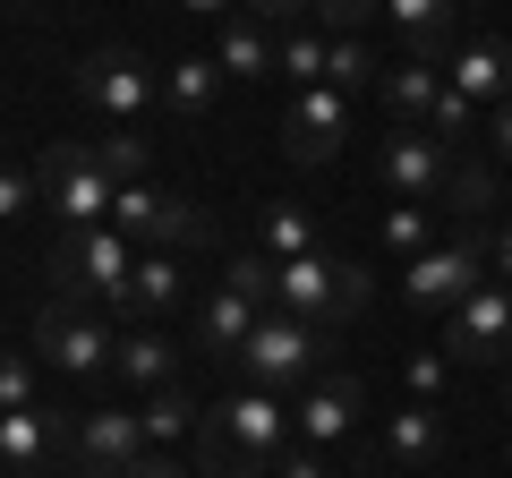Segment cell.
<instances>
[{
    "instance_id": "9a60e30c",
    "label": "cell",
    "mask_w": 512,
    "mask_h": 478,
    "mask_svg": "<svg viewBox=\"0 0 512 478\" xmlns=\"http://www.w3.org/2000/svg\"><path fill=\"white\" fill-rule=\"evenodd\" d=\"M350 137V94L333 86H299L291 111H282V154L291 163H333V146Z\"/></svg>"
},
{
    "instance_id": "4316f807",
    "label": "cell",
    "mask_w": 512,
    "mask_h": 478,
    "mask_svg": "<svg viewBox=\"0 0 512 478\" xmlns=\"http://www.w3.org/2000/svg\"><path fill=\"white\" fill-rule=\"evenodd\" d=\"M137 427H146V453H154V444H171V436H197V402H188L180 385L146 393V402H137Z\"/></svg>"
},
{
    "instance_id": "7bdbcfd3",
    "label": "cell",
    "mask_w": 512,
    "mask_h": 478,
    "mask_svg": "<svg viewBox=\"0 0 512 478\" xmlns=\"http://www.w3.org/2000/svg\"><path fill=\"white\" fill-rule=\"evenodd\" d=\"M180 9H197V18H222V9H239V0H180Z\"/></svg>"
},
{
    "instance_id": "ee69618b",
    "label": "cell",
    "mask_w": 512,
    "mask_h": 478,
    "mask_svg": "<svg viewBox=\"0 0 512 478\" xmlns=\"http://www.w3.org/2000/svg\"><path fill=\"white\" fill-rule=\"evenodd\" d=\"M0 9H35V0H0Z\"/></svg>"
},
{
    "instance_id": "e575fe53",
    "label": "cell",
    "mask_w": 512,
    "mask_h": 478,
    "mask_svg": "<svg viewBox=\"0 0 512 478\" xmlns=\"http://www.w3.org/2000/svg\"><path fill=\"white\" fill-rule=\"evenodd\" d=\"M256 26H274V35H299V26H316V0H239Z\"/></svg>"
},
{
    "instance_id": "8fae6325",
    "label": "cell",
    "mask_w": 512,
    "mask_h": 478,
    "mask_svg": "<svg viewBox=\"0 0 512 478\" xmlns=\"http://www.w3.org/2000/svg\"><path fill=\"white\" fill-rule=\"evenodd\" d=\"M444 359H453V368H495V359H512V291L504 282H478V291L444 316Z\"/></svg>"
},
{
    "instance_id": "603a6c76",
    "label": "cell",
    "mask_w": 512,
    "mask_h": 478,
    "mask_svg": "<svg viewBox=\"0 0 512 478\" xmlns=\"http://www.w3.org/2000/svg\"><path fill=\"white\" fill-rule=\"evenodd\" d=\"M274 52H282L274 26H256V18H222V43H214L222 77H274Z\"/></svg>"
},
{
    "instance_id": "4fadbf2b",
    "label": "cell",
    "mask_w": 512,
    "mask_h": 478,
    "mask_svg": "<svg viewBox=\"0 0 512 478\" xmlns=\"http://www.w3.org/2000/svg\"><path fill=\"white\" fill-rule=\"evenodd\" d=\"M111 222H120L137 248H188V239H205V214L180 188H154V180L120 188V197H111Z\"/></svg>"
},
{
    "instance_id": "7c38bea8",
    "label": "cell",
    "mask_w": 512,
    "mask_h": 478,
    "mask_svg": "<svg viewBox=\"0 0 512 478\" xmlns=\"http://www.w3.org/2000/svg\"><path fill=\"white\" fill-rule=\"evenodd\" d=\"M376 180L393 188L402 205H427L453 188V154H444L436 129H410V120H393V137L376 146Z\"/></svg>"
},
{
    "instance_id": "d590c367",
    "label": "cell",
    "mask_w": 512,
    "mask_h": 478,
    "mask_svg": "<svg viewBox=\"0 0 512 478\" xmlns=\"http://www.w3.org/2000/svg\"><path fill=\"white\" fill-rule=\"evenodd\" d=\"M26 205H43V180H35V171H18V163H0V222H18Z\"/></svg>"
},
{
    "instance_id": "60d3db41",
    "label": "cell",
    "mask_w": 512,
    "mask_h": 478,
    "mask_svg": "<svg viewBox=\"0 0 512 478\" xmlns=\"http://www.w3.org/2000/svg\"><path fill=\"white\" fill-rule=\"evenodd\" d=\"M128 478H197V470H180V461H163V453H146V461H137V470H128Z\"/></svg>"
},
{
    "instance_id": "7402d4cb",
    "label": "cell",
    "mask_w": 512,
    "mask_h": 478,
    "mask_svg": "<svg viewBox=\"0 0 512 478\" xmlns=\"http://www.w3.org/2000/svg\"><path fill=\"white\" fill-rule=\"evenodd\" d=\"M384 18L402 26L410 60H436V69H444V43H453V0H384Z\"/></svg>"
},
{
    "instance_id": "74e56055",
    "label": "cell",
    "mask_w": 512,
    "mask_h": 478,
    "mask_svg": "<svg viewBox=\"0 0 512 478\" xmlns=\"http://www.w3.org/2000/svg\"><path fill=\"white\" fill-rule=\"evenodd\" d=\"M444 197H453V214H478V205H495V180H487V171H453V188H444Z\"/></svg>"
},
{
    "instance_id": "ac0fdd59",
    "label": "cell",
    "mask_w": 512,
    "mask_h": 478,
    "mask_svg": "<svg viewBox=\"0 0 512 478\" xmlns=\"http://www.w3.org/2000/svg\"><path fill=\"white\" fill-rule=\"evenodd\" d=\"M444 453V410L436 402H402L384 410V461H402V470H419V461Z\"/></svg>"
},
{
    "instance_id": "ffe728a7",
    "label": "cell",
    "mask_w": 512,
    "mask_h": 478,
    "mask_svg": "<svg viewBox=\"0 0 512 478\" xmlns=\"http://www.w3.org/2000/svg\"><path fill=\"white\" fill-rule=\"evenodd\" d=\"M214 94H222V60L214 52H180L163 69V111H171V120H205Z\"/></svg>"
},
{
    "instance_id": "bcb514c9",
    "label": "cell",
    "mask_w": 512,
    "mask_h": 478,
    "mask_svg": "<svg viewBox=\"0 0 512 478\" xmlns=\"http://www.w3.org/2000/svg\"><path fill=\"white\" fill-rule=\"evenodd\" d=\"M504 461H512V444H504Z\"/></svg>"
},
{
    "instance_id": "f6af8a7d",
    "label": "cell",
    "mask_w": 512,
    "mask_h": 478,
    "mask_svg": "<svg viewBox=\"0 0 512 478\" xmlns=\"http://www.w3.org/2000/svg\"><path fill=\"white\" fill-rule=\"evenodd\" d=\"M504 410H512V376H504Z\"/></svg>"
},
{
    "instance_id": "3957f363",
    "label": "cell",
    "mask_w": 512,
    "mask_h": 478,
    "mask_svg": "<svg viewBox=\"0 0 512 478\" xmlns=\"http://www.w3.org/2000/svg\"><path fill=\"white\" fill-rule=\"evenodd\" d=\"M137 239L120 222H86V231H60L52 239V274L60 299H103V308H128V274H137Z\"/></svg>"
},
{
    "instance_id": "7dc6e473",
    "label": "cell",
    "mask_w": 512,
    "mask_h": 478,
    "mask_svg": "<svg viewBox=\"0 0 512 478\" xmlns=\"http://www.w3.org/2000/svg\"><path fill=\"white\" fill-rule=\"evenodd\" d=\"M0 478H9V470H0Z\"/></svg>"
},
{
    "instance_id": "4dcf8cb0",
    "label": "cell",
    "mask_w": 512,
    "mask_h": 478,
    "mask_svg": "<svg viewBox=\"0 0 512 478\" xmlns=\"http://www.w3.org/2000/svg\"><path fill=\"white\" fill-rule=\"evenodd\" d=\"M35 368L43 359H26V350H0V410H35Z\"/></svg>"
},
{
    "instance_id": "f546056e",
    "label": "cell",
    "mask_w": 512,
    "mask_h": 478,
    "mask_svg": "<svg viewBox=\"0 0 512 478\" xmlns=\"http://www.w3.org/2000/svg\"><path fill=\"white\" fill-rule=\"evenodd\" d=\"M427 231H436V205H393V214H384V248H393L402 265L419 257V248H436Z\"/></svg>"
},
{
    "instance_id": "ba28073f",
    "label": "cell",
    "mask_w": 512,
    "mask_h": 478,
    "mask_svg": "<svg viewBox=\"0 0 512 478\" xmlns=\"http://www.w3.org/2000/svg\"><path fill=\"white\" fill-rule=\"evenodd\" d=\"M35 180H43V205H52V214L69 222V231H86V222H111V197H120V188L103 180V163H94V146H86V137L52 146Z\"/></svg>"
},
{
    "instance_id": "6da1fadb",
    "label": "cell",
    "mask_w": 512,
    "mask_h": 478,
    "mask_svg": "<svg viewBox=\"0 0 512 478\" xmlns=\"http://www.w3.org/2000/svg\"><path fill=\"white\" fill-rule=\"evenodd\" d=\"M282 453H291V410H282V393L239 385L214 410H197V478H274Z\"/></svg>"
},
{
    "instance_id": "2e32d148",
    "label": "cell",
    "mask_w": 512,
    "mask_h": 478,
    "mask_svg": "<svg viewBox=\"0 0 512 478\" xmlns=\"http://www.w3.org/2000/svg\"><path fill=\"white\" fill-rule=\"evenodd\" d=\"M444 86H461L478 111H504L512 103V43H470V52L444 60Z\"/></svg>"
},
{
    "instance_id": "5b68a950",
    "label": "cell",
    "mask_w": 512,
    "mask_h": 478,
    "mask_svg": "<svg viewBox=\"0 0 512 478\" xmlns=\"http://www.w3.org/2000/svg\"><path fill=\"white\" fill-rule=\"evenodd\" d=\"M35 359L52 376H69V385H94V376L120 368V333H111L86 299H52V308L35 316Z\"/></svg>"
},
{
    "instance_id": "30bf717a",
    "label": "cell",
    "mask_w": 512,
    "mask_h": 478,
    "mask_svg": "<svg viewBox=\"0 0 512 478\" xmlns=\"http://www.w3.org/2000/svg\"><path fill=\"white\" fill-rule=\"evenodd\" d=\"M69 436H77V410H0V470L9 478H52L69 470Z\"/></svg>"
},
{
    "instance_id": "44dd1931",
    "label": "cell",
    "mask_w": 512,
    "mask_h": 478,
    "mask_svg": "<svg viewBox=\"0 0 512 478\" xmlns=\"http://www.w3.org/2000/svg\"><path fill=\"white\" fill-rule=\"evenodd\" d=\"M120 385H137V393H171L180 385V350L163 342V333H120Z\"/></svg>"
},
{
    "instance_id": "ab89813d",
    "label": "cell",
    "mask_w": 512,
    "mask_h": 478,
    "mask_svg": "<svg viewBox=\"0 0 512 478\" xmlns=\"http://www.w3.org/2000/svg\"><path fill=\"white\" fill-rule=\"evenodd\" d=\"M487 146H495V163H504V171H512V103H504V111H495V129H487Z\"/></svg>"
},
{
    "instance_id": "d6986e66",
    "label": "cell",
    "mask_w": 512,
    "mask_h": 478,
    "mask_svg": "<svg viewBox=\"0 0 512 478\" xmlns=\"http://www.w3.org/2000/svg\"><path fill=\"white\" fill-rule=\"evenodd\" d=\"M256 325H265V299L231 291V282H222V291H214V299H205V308H197V342L214 350V359H222V350H231V359H239V342H248Z\"/></svg>"
},
{
    "instance_id": "d6a6232c",
    "label": "cell",
    "mask_w": 512,
    "mask_h": 478,
    "mask_svg": "<svg viewBox=\"0 0 512 478\" xmlns=\"http://www.w3.org/2000/svg\"><path fill=\"white\" fill-rule=\"evenodd\" d=\"M402 385H410V402H436V393L453 385V359H444V350H410Z\"/></svg>"
},
{
    "instance_id": "5bb4252c",
    "label": "cell",
    "mask_w": 512,
    "mask_h": 478,
    "mask_svg": "<svg viewBox=\"0 0 512 478\" xmlns=\"http://www.w3.org/2000/svg\"><path fill=\"white\" fill-rule=\"evenodd\" d=\"M359 410H367V385H359V376H342V368H325L316 385H299L291 436L308 444V453H325V444H342L350 427H359Z\"/></svg>"
},
{
    "instance_id": "9c48e42d",
    "label": "cell",
    "mask_w": 512,
    "mask_h": 478,
    "mask_svg": "<svg viewBox=\"0 0 512 478\" xmlns=\"http://www.w3.org/2000/svg\"><path fill=\"white\" fill-rule=\"evenodd\" d=\"M137 461H146V427H137V410H128V402H86V410H77L69 470H86V478H128Z\"/></svg>"
},
{
    "instance_id": "e0dca14e",
    "label": "cell",
    "mask_w": 512,
    "mask_h": 478,
    "mask_svg": "<svg viewBox=\"0 0 512 478\" xmlns=\"http://www.w3.org/2000/svg\"><path fill=\"white\" fill-rule=\"evenodd\" d=\"M376 94L393 103V120H410V129H427V111H436V94H444V69L436 60H384V77H376Z\"/></svg>"
},
{
    "instance_id": "8992f818",
    "label": "cell",
    "mask_w": 512,
    "mask_h": 478,
    "mask_svg": "<svg viewBox=\"0 0 512 478\" xmlns=\"http://www.w3.org/2000/svg\"><path fill=\"white\" fill-rule=\"evenodd\" d=\"M69 86H77V103H86V111H103L111 129H137V120L163 103V69L137 60V52H120V43L86 52V60L69 69Z\"/></svg>"
},
{
    "instance_id": "7a4b0ae2",
    "label": "cell",
    "mask_w": 512,
    "mask_h": 478,
    "mask_svg": "<svg viewBox=\"0 0 512 478\" xmlns=\"http://www.w3.org/2000/svg\"><path fill=\"white\" fill-rule=\"evenodd\" d=\"M376 299V274H367L359 257H342V248H316V257H291L274 265V308L282 316H308V325H350V316Z\"/></svg>"
},
{
    "instance_id": "f1b7e54d",
    "label": "cell",
    "mask_w": 512,
    "mask_h": 478,
    "mask_svg": "<svg viewBox=\"0 0 512 478\" xmlns=\"http://www.w3.org/2000/svg\"><path fill=\"white\" fill-rule=\"evenodd\" d=\"M274 69L291 77V94H299V86H325V35H316V26H299V35H282Z\"/></svg>"
},
{
    "instance_id": "836d02e7",
    "label": "cell",
    "mask_w": 512,
    "mask_h": 478,
    "mask_svg": "<svg viewBox=\"0 0 512 478\" xmlns=\"http://www.w3.org/2000/svg\"><path fill=\"white\" fill-rule=\"evenodd\" d=\"M222 282H231V291H248V299H265V308H274V257H265V248H248V257H231V265H222Z\"/></svg>"
},
{
    "instance_id": "1f68e13d",
    "label": "cell",
    "mask_w": 512,
    "mask_h": 478,
    "mask_svg": "<svg viewBox=\"0 0 512 478\" xmlns=\"http://www.w3.org/2000/svg\"><path fill=\"white\" fill-rule=\"evenodd\" d=\"M384 18V0H316V26L325 35H367Z\"/></svg>"
},
{
    "instance_id": "52a82bcc",
    "label": "cell",
    "mask_w": 512,
    "mask_h": 478,
    "mask_svg": "<svg viewBox=\"0 0 512 478\" xmlns=\"http://www.w3.org/2000/svg\"><path fill=\"white\" fill-rule=\"evenodd\" d=\"M487 257H495V239L478 231V222H461L453 239H436V248H419V257L402 265V299H410L419 316H427V308H444V316H453L461 299L478 291V274H487Z\"/></svg>"
},
{
    "instance_id": "f35d334b",
    "label": "cell",
    "mask_w": 512,
    "mask_h": 478,
    "mask_svg": "<svg viewBox=\"0 0 512 478\" xmlns=\"http://www.w3.org/2000/svg\"><path fill=\"white\" fill-rule=\"evenodd\" d=\"M274 478H325V453H308V444H291V453L274 461Z\"/></svg>"
},
{
    "instance_id": "83f0119b",
    "label": "cell",
    "mask_w": 512,
    "mask_h": 478,
    "mask_svg": "<svg viewBox=\"0 0 512 478\" xmlns=\"http://www.w3.org/2000/svg\"><path fill=\"white\" fill-rule=\"evenodd\" d=\"M86 146H94V163H103L111 188H137V180H146V137H137V129H103V137H86Z\"/></svg>"
},
{
    "instance_id": "277c9868",
    "label": "cell",
    "mask_w": 512,
    "mask_h": 478,
    "mask_svg": "<svg viewBox=\"0 0 512 478\" xmlns=\"http://www.w3.org/2000/svg\"><path fill=\"white\" fill-rule=\"evenodd\" d=\"M325 359H333V333L308 325V316H282V308H265V325L239 342V376H248V385H265V393L316 385V376H325Z\"/></svg>"
},
{
    "instance_id": "d4e9b609",
    "label": "cell",
    "mask_w": 512,
    "mask_h": 478,
    "mask_svg": "<svg viewBox=\"0 0 512 478\" xmlns=\"http://www.w3.org/2000/svg\"><path fill=\"white\" fill-rule=\"evenodd\" d=\"M316 248H333L325 231H316L308 205H265V257L291 265V257H316Z\"/></svg>"
},
{
    "instance_id": "484cf974",
    "label": "cell",
    "mask_w": 512,
    "mask_h": 478,
    "mask_svg": "<svg viewBox=\"0 0 512 478\" xmlns=\"http://www.w3.org/2000/svg\"><path fill=\"white\" fill-rule=\"evenodd\" d=\"M384 77V60L367 52V35H325V86L333 94H359V86H376Z\"/></svg>"
},
{
    "instance_id": "cb8c5ba5",
    "label": "cell",
    "mask_w": 512,
    "mask_h": 478,
    "mask_svg": "<svg viewBox=\"0 0 512 478\" xmlns=\"http://www.w3.org/2000/svg\"><path fill=\"white\" fill-rule=\"evenodd\" d=\"M180 291H188V274L171 265V248H146L137 274H128V308H137V316H163V308H180Z\"/></svg>"
},
{
    "instance_id": "b9f144b4",
    "label": "cell",
    "mask_w": 512,
    "mask_h": 478,
    "mask_svg": "<svg viewBox=\"0 0 512 478\" xmlns=\"http://www.w3.org/2000/svg\"><path fill=\"white\" fill-rule=\"evenodd\" d=\"M495 274H504V291H512V222L495 231Z\"/></svg>"
},
{
    "instance_id": "8d00e7d4",
    "label": "cell",
    "mask_w": 512,
    "mask_h": 478,
    "mask_svg": "<svg viewBox=\"0 0 512 478\" xmlns=\"http://www.w3.org/2000/svg\"><path fill=\"white\" fill-rule=\"evenodd\" d=\"M470 120H478V103H470L461 86H444V94H436V111H427V129H436V137H461Z\"/></svg>"
}]
</instances>
